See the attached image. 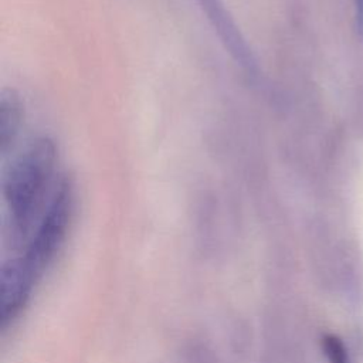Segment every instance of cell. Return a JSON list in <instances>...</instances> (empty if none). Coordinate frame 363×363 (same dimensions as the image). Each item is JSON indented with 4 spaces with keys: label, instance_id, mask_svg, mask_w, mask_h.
I'll use <instances>...</instances> for the list:
<instances>
[{
    "label": "cell",
    "instance_id": "cell-1",
    "mask_svg": "<svg viewBox=\"0 0 363 363\" xmlns=\"http://www.w3.org/2000/svg\"><path fill=\"white\" fill-rule=\"evenodd\" d=\"M57 147L48 138L33 140L9 166L3 179L11 230L26 235L52 183Z\"/></svg>",
    "mask_w": 363,
    "mask_h": 363
},
{
    "label": "cell",
    "instance_id": "cell-6",
    "mask_svg": "<svg viewBox=\"0 0 363 363\" xmlns=\"http://www.w3.org/2000/svg\"><path fill=\"white\" fill-rule=\"evenodd\" d=\"M354 6H356V24L360 34L363 35V0H354Z\"/></svg>",
    "mask_w": 363,
    "mask_h": 363
},
{
    "label": "cell",
    "instance_id": "cell-2",
    "mask_svg": "<svg viewBox=\"0 0 363 363\" xmlns=\"http://www.w3.org/2000/svg\"><path fill=\"white\" fill-rule=\"evenodd\" d=\"M72 210L71 180L64 177L57 184L48 208L27 248L23 261L35 278L43 272L60 248Z\"/></svg>",
    "mask_w": 363,
    "mask_h": 363
},
{
    "label": "cell",
    "instance_id": "cell-3",
    "mask_svg": "<svg viewBox=\"0 0 363 363\" xmlns=\"http://www.w3.org/2000/svg\"><path fill=\"white\" fill-rule=\"evenodd\" d=\"M35 279L23 258L10 259L3 265L0 278V322L3 328L21 312Z\"/></svg>",
    "mask_w": 363,
    "mask_h": 363
},
{
    "label": "cell",
    "instance_id": "cell-4",
    "mask_svg": "<svg viewBox=\"0 0 363 363\" xmlns=\"http://www.w3.org/2000/svg\"><path fill=\"white\" fill-rule=\"evenodd\" d=\"M21 123V104L13 91H4L0 104V146L6 153L18 133Z\"/></svg>",
    "mask_w": 363,
    "mask_h": 363
},
{
    "label": "cell",
    "instance_id": "cell-5",
    "mask_svg": "<svg viewBox=\"0 0 363 363\" xmlns=\"http://www.w3.org/2000/svg\"><path fill=\"white\" fill-rule=\"evenodd\" d=\"M322 347L329 363H349L346 349L339 337L333 335H326L322 339Z\"/></svg>",
    "mask_w": 363,
    "mask_h": 363
}]
</instances>
